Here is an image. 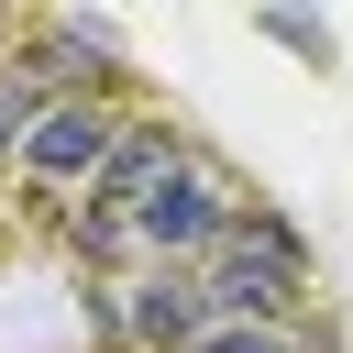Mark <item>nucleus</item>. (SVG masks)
<instances>
[{"label": "nucleus", "mask_w": 353, "mask_h": 353, "mask_svg": "<svg viewBox=\"0 0 353 353\" xmlns=\"http://www.w3.org/2000/svg\"><path fill=\"white\" fill-rule=\"evenodd\" d=\"M287 287H298V232H276V221H232V243L210 254V309L243 331V320H276Z\"/></svg>", "instance_id": "f257e3e1"}, {"label": "nucleus", "mask_w": 353, "mask_h": 353, "mask_svg": "<svg viewBox=\"0 0 353 353\" xmlns=\"http://www.w3.org/2000/svg\"><path fill=\"white\" fill-rule=\"evenodd\" d=\"M132 232H143V254H221V243H232V210H221V188H210V176L176 154V165L143 188Z\"/></svg>", "instance_id": "f03ea898"}, {"label": "nucleus", "mask_w": 353, "mask_h": 353, "mask_svg": "<svg viewBox=\"0 0 353 353\" xmlns=\"http://www.w3.org/2000/svg\"><path fill=\"white\" fill-rule=\"evenodd\" d=\"M121 154V132H110V110L99 99H55L44 121H33V143H22V176H55V188H99V165Z\"/></svg>", "instance_id": "7ed1b4c3"}, {"label": "nucleus", "mask_w": 353, "mask_h": 353, "mask_svg": "<svg viewBox=\"0 0 353 353\" xmlns=\"http://www.w3.org/2000/svg\"><path fill=\"white\" fill-rule=\"evenodd\" d=\"M199 320H210V276H176V265H143V287L121 298V331L143 353H199Z\"/></svg>", "instance_id": "20e7f679"}, {"label": "nucleus", "mask_w": 353, "mask_h": 353, "mask_svg": "<svg viewBox=\"0 0 353 353\" xmlns=\"http://www.w3.org/2000/svg\"><path fill=\"white\" fill-rule=\"evenodd\" d=\"M165 165H176V143H154V132H121V154L99 165V188H88V199H99V210H143V188H154Z\"/></svg>", "instance_id": "39448f33"}, {"label": "nucleus", "mask_w": 353, "mask_h": 353, "mask_svg": "<svg viewBox=\"0 0 353 353\" xmlns=\"http://www.w3.org/2000/svg\"><path fill=\"white\" fill-rule=\"evenodd\" d=\"M44 110H55V99H44V77H33V66H0V154H22Z\"/></svg>", "instance_id": "423d86ee"}, {"label": "nucleus", "mask_w": 353, "mask_h": 353, "mask_svg": "<svg viewBox=\"0 0 353 353\" xmlns=\"http://www.w3.org/2000/svg\"><path fill=\"white\" fill-rule=\"evenodd\" d=\"M199 353H298V342H287V331H276V320H243V331H210V342H199Z\"/></svg>", "instance_id": "0eeeda50"}, {"label": "nucleus", "mask_w": 353, "mask_h": 353, "mask_svg": "<svg viewBox=\"0 0 353 353\" xmlns=\"http://www.w3.org/2000/svg\"><path fill=\"white\" fill-rule=\"evenodd\" d=\"M265 33H276V44H298V55H331V33H320L309 11H265Z\"/></svg>", "instance_id": "6e6552de"}]
</instances>
